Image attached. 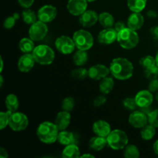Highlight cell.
Returning <instances> with one entry per match:
<instances>
[{
    "label": "cell",
    "instance_id": "21",
    "mask_svg": "<svg viewBox=\"0 0 158 158\" xmlns=\"http://www.w3.org/2000/svg\"><path fill=\"white\" fill-rule=\"evenodd\" d=\"M57 140L59 141V143L65 145V146L73 144V143L77 144V138H76L75 135L72 132H69V131H66V130L61 131L59 133Z\"/></svg>",
    "mask_w": 158,
    "mask_h": 158
},
{
    "label": "cell",
    "instance_id": "45",
    "mask_svg": "<svg viewBox=\"0 0 158 158\" xmlns=\"http://www.w3.org/2000/svg\"><path fill=\"white\" fill-rule=\"evenodd\" d=\"M151 33L154 39L158 40V26H154L151 29Z\"/></svg>",
    "mask_w": 158,
    "mask_h": 158
},
{
    "label": "cell",
    "instance_id": "17",
    "mask_svg": "<svg viewBox=\"0 0 158 158\" xmlns=\"http://www.w3.org/2000/svg\"><path fill=\"white\" fill-rule=\"evenodd\" d=\"M99 20V15L95 11L86 10L80 15V23L83 27H91Z\"/></svg>",
    "mask_w": 158,
    "mask_h": 158
},
{
    "label": "cell",
    "instance_id": "44",
    "mask_svg": "<svg viewBox=\"0 0 158 158\" xmlns=\"http://www.w3.org/2000/svg\"><path fill=\"white\" fill-rule=\"evenodd\" d=\"M125 28H126L125 24L123 23H122V22H117V23H116L115 24H114V29H116V31H117V32H120V31L123 30Z\"/></svg>",
    "mask_w": 158,
    "mask_h": 158
},
{
    "label": "cell",
    "instance_id": "40",
    "mask_svg": "<svg viewBox=\"0 0 158 158\" xmlns=\"http://www.w3.org/2000/svg\"><path fill=\"white\" fill-rule=\"evenodd\" d=\"M17 20V19L15 18V15H12V16H9L8 18H6L5 19L4 23H3V26L4 28L6 29H10L15 26V21Z\"/></svg>",
    "mask_w": 158,
    "mask_h": 158
},
{
    "label": "cell",
    "instance_id": "3",
    "mask_svg": "<svg viewBox=\"0 0 158 158\" xmlns=\"http://www.w3.org/2000/svg\"><path fill=\"white\" fill-rule=\"evenodd\" d=\"M117 41L122 48L125 49H131L137 46L139 43V36L135 30L125 28L118 32Z\"/></svg>",
    "mask_w": 158,
    "mask_h": 158
},
{
    "label": "cell",
    "instance_id": "5",
    "mask_svg": "<svg viewBox=\"0 0 158 158\" xmlns=\"http://www.w3.org/2000/svg\"><path fill=\"white\" fill-rule=\"evenodd\" d=\"M107 143L112 149H123L128 144V137L124 131L121 130L111 131L109 135L106 137Z\"/></svg>",
    "mask_w": 158,
    "mask_h": 158
},
{
    "label": "cell",
    "instance_id": "24",
    "mask_svg": "<svg viewBox=\"0 0 158 158\" xmlns=\"http://www.w3.org/2000/svg\"><path fill=\"white\" fill-rule=\"evenodd\" d=\"M114 86V81L111 77H105L102 79L100 83V92L103 94H109L113 90Z\"/></svg>",
    "mask_w": 158,
    "mask_h": 158
},
{
    "label": "cell",
    "instance_id": "10",
    "mask_svg": "<svg viewBox=\"0 0 158 158\" xmlns=\"http://www.w3.org/2000/svg\"><path fill=\"white\" fill-rule=\"evenodd\" d=\"M57 9L55 6L46 5L40 8L37 13V16L40 21L45 23H50L56 17Z\"/></svg>",
    "mask_w": 158,
    "mask_h": 158
},
{
    "label": "cell",
    "instance_id": "6",
    "mask_svg": "<svg viewBox=\"0 0 158 158\" xmlns=\"http://www.w3.org/2000/svg\"><path fill=\"white\" fill-rule=\"evenodd\" d=\"M76 47L81 50H88L94 45V38L90 32L86 30L80 29L74 32L73 36Z\"/></svg>",
    "mask_w": 158,
    "mask_h": 158
},
{
    "label": "cell",
    "instance_id": "54",
    "mask_svg": "<svg viewBox=\"0 0 158 158\" xmlns=\"http://www.w3.org/2000/svg\"><path fill=\"white\" fill-rule=\"evenodd\" d=\"M87 2H94L96 1V0H86Z\"/></svg>",
    "mask_w": 158,
    "mask_h": 158
},
{
    "label": "cell",
    "instance_id": "13",
    "mask_svg": "<svg viewBox=\"0 0 158 158\" xmlns=\"http://www.w3.org/2000/svg\"><path fill=\"white\" fill-rule=\"evenodd\" d=\"M117 35H118V32L116 31L114 28V29L112 27L105 28L99 33L98 41L102 44H112L117 40Z\"/></svg>",
    "mask_w": 158,
    "mask_h": 158
},
{
    "label": "cell",
    "instance_id": "48",
    "mask_svg": "<svg viewBox=\"0 0 158 158\" xmlns=\"http://www.w3.org/2000/svg\"><path fill=\"white\" fill-rule=\"evenodd\" d=\"M153 149H154V153L158 156V140H156L155 143H154V147H153Z\"/></svg>",
    "mask_w": 158,
    "mask_h": 158
},
{
    "label": "cell",
    "instance_id": "4",
    "mask_svg": "<svg viewBox=\"0 0 158 158\" xmlns=\"http://www.w3.org/2000/svg\"><path fill=\"white\" fill-rule=\"evenodd\" d=\"M35 63L40 65H50L55 59V52L47 45H39L32 52Z\"/></svg>",
    "mask_w": 158,
    "mask_h": 158
},
{
    "label": "cell",
    "instance_id": "11",
    "mask_svg": "<svg viewBox=\"0 0 158 158\" xmlns=\"http://www.w3.org/2000/svg\"><path fill=\"white\" fill-rule=\"evenodd\" d=\"M128 120L130 124L134 128L141 129L148 124V116L143 111H134L130 115Z\"/></svg>",
    "mask_w": 158,
    "mask_h": 158
},
{
    "label": "cell",
    "instance_id": "34",
    "mask_svg": "<svg viewBox=\"0 0 158 158\" xmlns=\"http://www.w3.org/2000/svg\"><path fill=\"white\" fill-rule=\"evenodd\" d=\"M71 76L73 78L77 80H84L88 76V70L84 68H78L72 71Z\"/></svg>",
    "mask_w": 158,
    "mask_h": 158
},
{
    "label": "cell",
    "instance_id": "42",
    "mask_svg": "<svg viewBox=\"0 0 158 158\" xmlns=\"http://www.w3.org/2000/svg\"><path fill=\"white\" fill-rule=\"evenodd\" d=\"M148 89L151 91V93L153 92H157L158 90V79H154V80H151V82L149 83V86H148Z\"/></svg>",
    "mask_w": 158,
    "mask_h": 158
},
{
    "label": "cell",
    "instance_id": "39",
    "mask_svg": "<svg viewBox=\"0 0 158 158\" xmlns=\"http://www.w3.org/2000/svg\"><path fill=\"white\" fill-rule=\"evenodd\" d=\"M148 122L150 124L158 128V109L154 110L148 114Z\"/></svg>",
    "mask_w": 158,
    "mask_h": 158
},
{
    "label": "cell",
    "instance_id": "51",
    "mask_svg": "<svg viewBox=\"0 0 158 158\" xmlns=\"http://www.w3.org/2000/svg\"><path fill=\"white\" fill-rule=\"evenodd\" d=\"M155 60H156V65L158 66V52L156 54V56H155Z\"/></svg>",
    "mask_w": 158,
    "mask_h": 158
},
{
    "label": "cell",
    "instance_id": "46",
    "mask_svg": "<svg viewBox=\"0 0 158 158\" xmlns=\"http://www.w3.org/2000/svg\"><path fill=\"white\" fill-rule=\"evenodd\" d=\"M8 157H9V154H8L7 151L6 149H4L3 148H0V157L7 158Z\"/></svg>",
    "mask_w": 158,
    "mask_h": 158
},
{
    "label": "cell",
    "instance_id": "35",
    "mask_svg": "<svg viewBox=\"0 0 158 158\" xmlns=\"http://www.w3.org/2000/svg\"><path fill=\"white\" fill-rule=\"evenodd\" d=\"M74 106H75V100L71 97H66L63 100V103H62V108H63V110L68 111V112L72 111Z\"/></svg>",
    "mask_w": 158,
    "mask_h": 158
},
{
    "label": "cell",
    "instance_id": "50",
    "mask_svg": "<svg viewBox=\"0 0 158 158\" xmlns=\"http://www.w3.org/2000/svg\"><path fill=\"white\" fill-rule=\"evenodd\" d=\"M0 61H1V69H0V71H2V69H3V60H2V58L1 57V59H0Z\"/></svg>",
    "mask_w": 158,
    "mask_h": 158
},
{
    "label": "cell",
    "instance_id": "52",
    "mask_svg": "<svg viewBox=\"0 0 158 158\" xmlns=\"http://www.w3.org/2000/svg\"><path fill=\"white\" fill-rule=\"evenodd\" d=\"M0 80H1V83H0V86H2V84H3V77H2V76H1V77H0Z\"/></svg>",
    "mask_w": 158,
    "mask_h": 158
},
{
    "label": "cell",
    "instance_id": "36",
    "mask_svg": "<svg viewBox=\"0 0 158 158\" xmlns=\"http://www.w3.org/2000/svg\"><path fill=\"white\" fill-rule=\"evenodd\" d=\"M144 75L149 80H154L158 77V66L157 65L145 69L144 70Z\"/></svg>",
    "mask_w": 158,
    "mask_h": 158
},
{
    "label": "cell",
    "instance_id": "27",
    "mask_svg": "<svg viewBox=\"0 0 158 158\" xmlns=\"http://www.w3.org/2000/svg\"><path fill=\"white\" fill-rule=\"evenodd\" d=\"M147 0H127V6L133 12H140L144 9Z\"/></svg>",
    "mask_w": 158,
    "mask_h": 158
},
{
    "label": "cell",
    "instance_id": "43",
    "mask_svg": "<svg viewBox=\"0 0 158 158\" xmlns=\"http://www.w3.org/2000/svg\"><path fill=\"white\" fill-rule=\"evenodd\" d=\"M18 2L22 7L25 9H29L30 6H32L34 0H18Z\"/></svg>",
    "mask_w": 158,
    "mask_h": 158
},
{
    "label": "cell",
    "instance_id": "28",
    "mask_svg": "<svg viewBox=\"0 0 158 158\" xmlns=\"http://www.w3.org/2000/svg\"><path fill=\"white\" fill-rule=\"evenodd\" d=\"M19 46L20 50L24 53H30V52H32V51L35 49L33 40L30 38L22 39L20 40Z\"/></svg>",
    "mask_w": 158,
    "mask_h": 158
},
{
    "label": "cell",
    "instance_id": "33",
    "mask_svg": "<svg viewBox=\"0 0 158 158\" xmlns=\"http://www.w3.org/2000/svg\"><path fill=\"white\" fill-rule=\"evenodd\" d=\"M140 64L142 67L144 68V69H148V68L151 67V66H155V58L153 57L152 56H143L140 59Z\"/></svg>",
    "mask_w": 158,
    "mask_h": 158
},
{
    "label": "cell",
    "instance_id": "7",
    "mask_svg": "<svg viewBox=\"0 0 158 158\" xmlns=\"http://www.w3.org/2000/svg\"><path fill=\"white\" fill-rule=\"evenodd\" d=\"M29 124V120L26 114L20 112L12 113L9 118V126L12 131H22L26 129Z\"/></svg>",
    "mask_w": 158,
    "mask_h": 158
},
{
    "label": "cell",
    "instance_id": "30",
    "mask_svg": "<svg viewBox=\"0 0 158 158\" xmlns=\"http://www.w3.org/2000/svg\"><path fill=\"white\" fill-rule=\"evenodd\" d=\"M88 60V54L86 53V50H81L79 49L73 56V63L77 66H83L86 64Z\"/></svg>",
    "mask_w": 158,
    "mask_h": 158
},
{
    "label": "cell",
    "instance_id": "47",
    "mask_svg": "<svg viewBox=\"0 0 158 158\" xmlns=\"http://www.w3.org/2000/svg\"><path fill=\"white\" fill-rule=\"evenodd\" d=\"M147 15H148V16L150 17V18H156V17L157 16V12L154 10H149L147 12Z\"/></svg>",
    "mask_w": 158,
    "mask_h": 158
},
{
    "label": "cell",
    "instance_id": "16",
    "mask_svg": "<svg viewBox=\"0 0 158 158\" xmlns=\"http://www.w3.org/2000/svg\"><path fill=\"white\" fill-rule=\"evenodd\" d=\"M135 100L139 107L144 108L151 106L154 100V97L150 90H141L137 93Z\"/></svg>",
    "mask_w": 158,
    "mask_h": 158
},
{
    "label": "cell",
    "instance_id": "14",
    "mask_svg": "<svg viewBox=\"0 0 158 158\" xmlns=\"http://www.w3.org/2000/svg\"><path fill=\"white\" fill-rule=\"evenodd\" d=\"M87 8L86 0H69L67 9L73 15H81Z\"/></svg>",
    "mask_w": 158,
    "mask_h": 158
},
{
    "label": "cell",
    "instance_id": "49",
    "mask_svg": "<svg viewBox=\"0 0 158 158\" xmlns=\"http://www.w3.org/2000/svg\"><path fill=\"white\" fill-rule=\"evenodd\" d=\"M80 157H94V156L93 154H83V155L80 156Z\"/></svg>",
    "mask_w": 158,
    "mask_h": 158
},
{
    "label": "cell",
    "instance_id": "29",
    "mask_svg": "<svg viewBox=\"0 0 158 158\" xmlns=\"http://www.w3.org/2000/svg\"><path fill=\"white\" fill-rule=\"evenodd\" d=\"M155 127L151 124H147L146 126L141 128L140 131V136L144 140H151V139L154 138L156 134Z\"/></svg>",
    "mask_w": 158,
    "mask_h": 158
},
{
    "label": "cell",
    "instance_id": "53",
    "mask_svg": "<svg viewBox=\"0 0 158 158\" xmlns=\"http://www.w3.org/2000/svg\"><path fill=\"white\" fill-rule=\"evenodd\" d=\"M155 98H156V100H157V101L158 102V92L157 93V94H156V96H155Z\"/></svg>",
    "mask_w": 158,
    "mask_h": 158
},
{
    "label": "cell",
    "instance_id": "20",
    "mask_svg": "<svg viewBox=\"0 0 158 158\" xmlns=\"http://www.w3.org/2000/svg\"><path fill=\"white\" fill-rule=\"evenodd\" d=\"M144 19L140 12H134L127 19V26L133 30H139L143 26Z\"/></svg>",
    "mask_w": 158,
    "mask_h": 158
},
{
    "label": "cell",
    "instance_id": "1",
    "mask_svg": "<svg viewBox=\"0 0 158 158\" xmlns=\"http://www.w3.org/2000/svg\"><path fill=\"white\" fill-rule=\"evenodd\" d=\"M110 70L113 77L120 80L131 78L134 73V66L127 59L118 57L113 60L110 66Z\"/></svg>",
    "mask_w": 158,
    "mask_h": 158
},
{
    "label": "cell",
    "instance_id": "15",
    "mask_svg": "<svg viewBox=\"0 0 158 158\" xmlns=\"http://www.w3.org/2000/svg\"><path fill=\"white\" fill-rule=\"evenodd\" d=\"M35 60L32 53H25L18 61V68L21 72L28 73L33 68Z\"/></svg>",
    "mask_w": 158,
    "mask_h": 158
},
{
    "label": "cell",
    "instance_id": "38",
    "mask_svg": "<svg viewBox=\"0 0 158 158\" xmlns=\"http://www.w3.org/2000/svg\"><path fill=\"white\" fill-rule=\"evenodd\" d=\"M123 104L124 107L128 110H134L138 106L137 104V102H136L135 97L134 98H132V97L125 98L123 101Z\"/></svg>",
    "mask_w": 158,
    "mask_h": 158
},
{
    "label": "cell",
    "instance_id": "22",
    "mask_svg": "<svg viewBox=\"0 0 158 158\" xmlns=\"http://www.w3.org/2000/svg\"><path fill=\"white\" fill-rule=\"evenodd\" d=\"M107 144L108 143H107L106 137H100V136H97V137H92L89 142V148L94 150V151H97L103 150Z\"/></svg>",
    "mask_w": 158,
    "mask_h": 158
},
{
    "label": "cell",
    "instance_id": "25",
    "mask_svg": "<svg viewBox=\"0 0 158 158\" xmlns=\"http://www.w3.org/2000/svg\"><path fill=\"white\" fill-rule=\"evenodd\" d=\"M6 106L9 111L12 113L15 112L19 106L18 97L15 94H9L6 98Z\"/></svg>",
    "mask_w": 158,
    "mask_h": 158
},
{
    "label": "cell",
    "instance_id": "32",
    "mask_svg": "<svg viewBox=\"0 0 158 158\" xmlns=\"http://www.w3.org/2000/svg\"><path fill=\"white\" fill-rule=\"evenodd\" d=\"M123 156L126 158H138L140 156V151L135 145H127V147L125 148Z\"/></svg>",
    "mask_w": 158,
    "mask_h": 158
},
{
    "label": "cell",
    "instance_id": "18",
    "mask_svg": "<svg viewBox=\"0 0 158 158\" xmlns=\"http://www.w3.org/2000/svg\"><path fill=\"white\" fill-rule=\"evenodd\" d=\"M94 134L100 137H106L111 132L110 125L105 120H97L93 125Z\"/></svg>",
    "mask_w": 158,
    "mask_h": 158
},
{
    "label": "cell",
    "instance_id": "2",
    "mask_svg": "<svg viewBox=\"0 0 158 158\" xmlns=\"http://www.w3.org/2000/svg\"><path fill=\"white\" fill-rule=\"evenodd\" d=\"M59 131L55 123L46 121L40 123L37 129L36 135L43 143H52L58 139Z\"/></svg>",
    "mask_w": 158,
    "mask_h": 158
},
{
    "label": "cell",
    "instance_id": "41",
    "mask_svg": "<svg viewBox=\"0 0 158 158\" xmlns=\"http://www.w3.org/2000/svg\"><path fill=\"white\" fill-rule=\"evenodd\" d=\"M106 102V97H104V96L103 95H100L96 97L95 100H94V105L95 106H102V105L104 104Z\"/></svg>",
    "mask_w": 158,
    "mask_h": 158
},
{
    "label": "cell",
    "instance_id": "12",
    "mask_svg": "<svg viewBox=\"0 0 158 158\" xmlns=\"http://www.w3.org/2000/svg\"><path fill=\"white\" fill-rule=\"evenodd\" d=\"M110 73V68L102 64H97L91 66L88 70V77L94 80H99L105 78Z\"/></svg>",
    "mask_w": 158,
    "mask_h": 158
},
{
    "label": "cell",
    "instance_id": "26",
    "mask_svg": "<svg viewBox=\"0 0 158 158\" xmlns=\"http://www.w3.org/2000/svg\"><path fill=\"white\" fill-rule=\"evenodd\" d=\"M99 22L104 28L113 27L114 26V18L109 12H102L99 15Z\"/></svg>",
    "mask_w": 158,
    "mask_h": 158
},
{
    "label": "cell",
    "instance_id": "9",
    "mask_svg": "<svg viewBox=\"0 0 158 158\" xmlns=\"http://www.w3.org/2000/svg\"><path fill=\"white\" fill-rule=\"evenodd\" d=\"M56 47L57 50L64 55L72 53L76 47L73 40L66 35H61L56 40Z\"/></svg>",
    "mask_w": 158,
    "mask_h": 158
},
{
    "label": "cell",
    "instance_id": "31",
    "mask_svg": "<svg viewBox=\"0 0 158 158\" xmlns=\"http://www.w3.org/2000/svg\"><path fill=\"white\" fill-rule=\"evenodd\" d=\"M22 16H23V21L26 23V24L29 25H32L34 23L36 22V19H37V15H35V12H33L31 9H25L24 11L22 13Z\"/></svg>",
    "mask_w": 158,
    "mask_h": 158
},
{
    "label": "cell",
    "instance_id": "8",
    "mask_svg": "<svg viewBox=\"0 0 158 158\" xmlns=\"http://www.w3.org/2000/svg\"><path fill=\"white\" fill-rule=\"evenodd\" d=\"M48 32V27L45 23L42 21H36L31 25L29 30V38L33 41H40L46 37Z\"/></svg>",
    "mask_w": 158,
    "mask_h": 158
},
{
    "label": "cell",
    "instance_id": "23",
    "mask_svg": "<svg viewBox=\"0 0 158 158\" xmlns=\"http://www.w3.org/2000/svg\"><path fill=\"white\" fill-rule=\"evenodd\" d=\"M62 157L64 158H78L80 157V151L76 143L66 146L62 153Z\"/></svg>",
    "mask_w": 158,
    "mask_h": 158
},
{
    "label": "cell",
    "instance_id": "37",
    "mask_svg": "<svg viewBox=\"0 0 158 158\" xmlns=\"http://www.w3.org/2000/svg\"><path fill=\"white\" fill-rule=\"evenodd\" d=\"M11 114H12V112L9 110L7 112L0 113V129L1 130H3L6 127L7 125H9Z\"/></svg>",
    "mask_w": 158,
    "mask_h": 158
},
{
    "label": "cell",
    "instance_id": "19",
    "mask_svg": "<svg viewBox=\"0 0 158 158\" xmlns=\"http://www.w3.org/2000/svg\"><path fill=\"white\" fill-rule=\"evenodd\" d=\"M71 116L69 112L66 110L61 111L56 115L55 120V124L58 127L59 131H64L69 127L70 123Z\"/></svg>",
    "mask_w": 158,
    "mask_h": 158
}]
</instances>
